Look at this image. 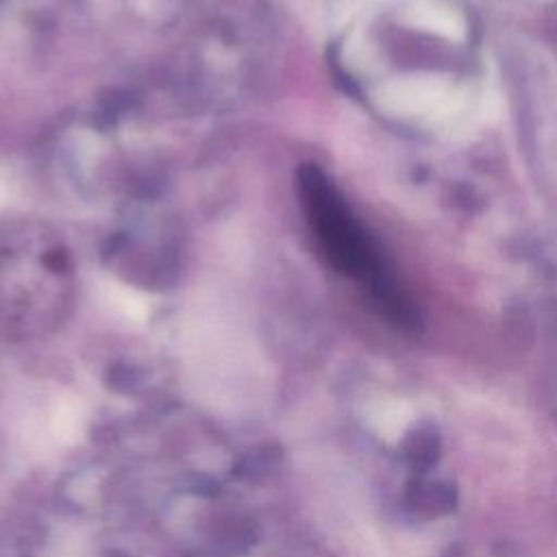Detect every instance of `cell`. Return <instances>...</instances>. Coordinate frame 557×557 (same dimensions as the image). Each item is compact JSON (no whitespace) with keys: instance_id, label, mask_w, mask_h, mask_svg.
Returning <instances> with one entry per match:
<instances>
[{"instance_id":"6da1fadb","label":"cell","mask_w":557,"mask_h":557,"mask_svg":"<svg viewBox=\"0 0 557 557\" xmlns=\"http://www.w3.org/2000/svg\"><path fill=\"white\" fill-rule=\"evenodd\" d=\"M298 191L307 224L326 261L339 274L361 283L394 322H413V311L379 255L376 244L326 174L315 165H302Z\"/></svg>"}]
</instances>
